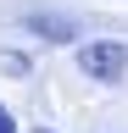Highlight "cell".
<instances>
[{
    "mask_svg": "<svg viewBox=\"0 0 128 133\" xmlns=\"http://www.w3.org/2000/svg\"><path fill=\"white\" fill-rule=\"evenodd\" d=\"M78 72H89L95 83H117V78L128 72V50H123L117 39H95V44L78 50Z\"/></svg>",
    "mask_w": 128,
    "mask_h": 133,
    "instance_id": "obj_1",
    "label": "cell"
},
{
    "mask_svg": "<svg viewBox=\"0 0 128 133\" xmlns=\"http://www.w3.org/2000/svg\"><path fill=\"white\" fill-rule=\"evenodd\" d=\"M34 28L45 33V39H67V33H72L67 22H61V17H34Z\"/></svg>",
    "mask_w": 128,
    "mask_h": 133,
    "instance_id": "obj_2",
    "label": "cell"
},
{
    "mask_svg": "<svg viewBox=\"0 0 128 133\" xmlns=\"http://www.w3.org/2000/svg\"><path fill=\"white\" fill-rule=\"evenodd\" d=\"M0 133H17V128H11V116H6V105H0Z\"/></svg>",
    "mask_w": 128,
    "mask_h": 133,
    "instance_id": "obj_3",
    "label": "cell"
}]
</instances>
